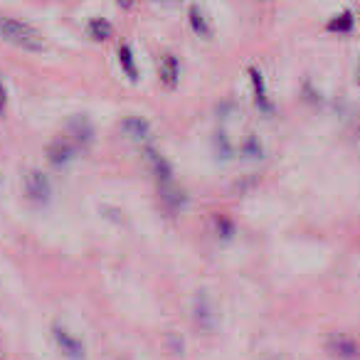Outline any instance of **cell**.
<instances>
[{"mask_svg":"<svg viewBox=\"0 0 360 360\" xmlns=\"http://www.w3.org/2000/svg\"><path fill=\"white\" fill-rule=\"evenodd\" d=\"M195 316H198V321H200V323L210 326V323H212V316H210V304H207V301H198Z\"/></svg>","mask_w":360,"mask_h":360,"instance_id":"16","label":"cell"},{"mask_svg":"<svg viewBox=\"0 0 360 360\" xmlns=\"http://www.w3.org/2000/svg\"><path fill=\"white\" fill-rule=\"evenodd\" d=\"M121 129L126 131L129 136H134V139H148V121L141 119V116H126L124 121H121Z\"/></svg>","mask_w":360,"mask_h":360,"instance_id":"14","label":"cell"},{"mask_svg":"<svg viewBox=\"0 0 360 360\" xmlns=\"http://www.w3.org/2000/svg\"><path fill=\"white\" fill-rule=\"evenodd\" d=\"M22 188H25L27 200L35 202V205H47V202H50L52 188H50V180H47V175L42 173V170H30V173L25 175Z\"/></svg>","mask_w":360,"mask_h":360,"instance_id":"2","label":"cell"},{"mask_svg":"<svg viewBox=\"0 0 360 360\" xmlns=\"http://www.w3.org/2000/svg\"><path fill=\"white\" fill-rule=\"evenodd\" d=\"M355 27V18L350 11H343L338 13V15H333L328 20V25H326V30L328 32H338V35H348L350 30Z\"/></svg>","mask_w":360,"mask_h":360,"instance_id":"13","label":"cell"},{"mask_svg":"<svg viewBox=\"0 0 360 360\" xmlns=\"http://www.w3.org/2000/svg\"><path fill=\"white\" fill-rule=\"evenodd\" d=\"M86 35L94 42H106L114 37V25H111L106 18H91V20L86 22Z\"/></svg>","mask_w":360,"mask_h":360,"instance_id":"10","label":"cell"},{"mask_svg":"<svg viewBox=\"0 0 360 360\" xmlns=\"http://www.w3.org/2000/svg\"><path fill=\"white\" fill-rule=\"evenodd\" d=\"M153 3H160V6H175L180 0H153Z\"/></svg>","mask_w":360,"mask_h":360,"instance_id":"19","label":"cell"},{"mask_svg":"<svg viewBox=\"0 0 360 360\" xmlns=\"http://www.w3.org/2000/svg\"><path fill=\"white\" fill-rule=\"evenodd\" d=\"M146 155H148L150 165H153V173H155V178H158V183L173 180V168H170V163L153 148V146H146Z\"/></svg>","mask_w":360,"mask_h":360,"instance_id":"9","label":"cell"},{"mask_svg":"<svg viewBox=\"0 0 360 360\" xmlns=\"http://www.w3.org/2000/svg\"><path fill=\"white\" fill-rule=\"evenodd\" d=\"M0 40H6L8 45L18 47L25 52H42L45 50V37L35 30L32 25L15 18H3L0 15Z\"/></svg>","mask_w":360,"mask_h":360,"instance_id":"1","label":"cell"},{"mask_svg":"<svg viewBox=\"0 0 360 360\" xmlns=\"http://www.w3.org/2000/svg\"><path fill=\"white\" fill-rule=\"evenodd\" d=\"M114 3L121 8V11H131V8H134V3H136V0H114Z\"/></svg>","mask_w":360,"mask_h":360,"instance_id":"18","label":"cell"},{"mask_svg":"<svg viewBox=\"0 0 360 360\" xmlns=\"http://www.w3.org/2000/svg\"><path fill=\"white\" fill-rule=\"evenodd\" d=\"M52 335H55V340H57V345H60L62 353L70 355L72 360H82V358H84V345H82V340L75 338V335H72L67 328H60V326H55V328H52Z\"/></svg>","mask_w":360,"mask_h":360,"instance_id":"5","label":"cell"},{"mask_svg":"<svg viewBox=\"0 0 360 360\" xmlns=\"http://www.w3.org/2000/svg\"><path fill=\"white\" fill-rule=\"evenodd\" d=\"M188 20H191V27L195 35L200 37H210L212 35V27H210V20H207L205 11H202L200 6H191V11H188Z\"/></svg>","mask_w":360,"mask_h":360,"instance_id":"12","label":"cell"},{"mask_svg":"<svg viewBox=\"0 0 360 360\" xmlns=\"http://www.w3.org/2000/svg\"><path fill=\"white\" fill-rule=\"evenodd\" d=\"M116 57H119V67H121V72L129 77V82H139V67H136L134 50H131L126 42H124V45H119V50H116Z\"/></svg>","mask_w":360,"mask_h":360,"instance_id":"11","label":"cell"},{"mask_svg":"<svg viewBox=\"0 0 360 360\" xmlns=\"http://www.w3.org/2000/svg\"><path fill=\"white\" fill-rule=\"evenodd\" d=\"M328 350L340 360H353L355 355L360 353L358 340L350 338L348 333H333V335H330V338H328Z\"/></svg>","mask_w":360,"mask_h":360,"instance_id":"4","label":"cell"},{"mask_svg":"<svg viewBox=\"0 0 360 360\" xmlns=\"http://www.w3.org/2000/svg\"><path fill=\"white\" fill-rule=\"evenodd\" d=\"M217 232H220V237L230 240V237L235 235V222H232L230 217H217Z\"/></svg>","mask_w":360,"mask_h":360,"instance_id":"15","label":"cell"},{"mask_svg":"<svg viewBox=\"0 0 360 360\" xmlns=\"http://www.w3.org/2000/svg\"><path fill=\"white\" fill-rule=\"evenodd\" d=\"M158 79L165 89H175L180 82V62L175 55H163L158 62Z\"/></svg>","mask_w":360,"mask_h":360,"instance_id":"6","label":"cell"},{"mask_svg":"<svg viewBox=\"0 0 360 360\" xmlns=\"http://www.w3.org/2000/svg\"><path fill=\"white\" fill-rule=\"evenodd\" d=\"M250 79H252V89H255V101L262 111L269 114L271 111V101H269V94H266V84H264V75H262L257 67L250 70Z\"/></svg>","mask_w":360,"mask_h":360,"instance_id":"8","label":"cell"},{"mask_svg":"<svg viewBox=\"0 0 360 360\" xmlns=\"http://www.w3.org/2000/svg\"><path fill=\"white\" fill-rule=\"evenodd\" d=\"M67 136H70V139L82 148V146L91 143V139H94V129H91L89 119H84V116H75V119L70 121V126H67Z\"/></svg>","mask_w":360,"mask_h":360,"instance_id":"7","label":"cell"},{"mask_svg":"<svg viewBox=\"0 0 360 360\" xmlns=\"http://www.w3.org/2000/svg\"><path fill=\"white\" fill-rule=\"evenodd\" d=\"M355 79H358V84H360V65H358V72H355Z\"/></svg>","mask_w":360,"mask_h":360,"instance_id":"20","label":"cell"},{"mask_svg":"<svg viewBox=\"0 0 360 360\" xmlns=\"http://www.w3.org/2000/svg\"><path fill=\"white\" fill-rule=\"evenodd\" d=\"M77 148H79V146H77L67 134L57 136V139H52L50 146H47V160H50L55 168H62V165H67L72 158H75Z\"/></svg>","mask_w":360,"mask_h":360,"instance_id":"3","label":"cell"},{"mask_svg":"<svg viewBox=\"0 0 360 360\" xmlns=\"http://www.w3.org/2000/svg\"><path fill=\"white\" fill-rule=\"evenodd\" d=\"M6 109H8V89H6L3 77H0V116L6 114Z\"/></svg>","mask_w":360,"mask_h":360,"instance_id":"17","label":"cell"}]
</instances>
